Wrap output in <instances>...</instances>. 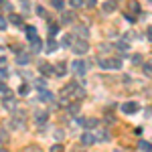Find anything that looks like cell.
I'll list each match as a JSON object with an SVG mask.
<instances>
[{"label": "cell", "instance_id": "6da1fadb", "mask_svg": "<svg viewBox=\"0 0 152 152\" xmlns=\"http://www.w3.org/2000/svg\"><path fill=\"white\" fill-rule=\"evenodd\" d=\"M71 49H73V53H75V55H85V53H87V49H89V43H87L85 39H79V41H75V43L71 45Z\"/></svg>", "mask_w": 152, "mask_h": 152}, {"label": "cell", "instance_id": "7a4b0ae2", "mask_svg": "<svg viewBox=\"0 0 152 152\" xmlns=\"http://www.w3.org/2000/svg\"><path fill=\"white\" fill-rule=\"evenodd\" d=\"M99 65L104 69H120L122 67V59H99Z\"/></svg>", "mask_w": 152, "mask_h": 152}, {"label": "cell", "instance_id": "3957f363", "mask_svg": "<svg viewBox=\"0 0 152 152\" xmlns=\"http://www.w3.org/2000/svg\"><path fill=\"white\" fill-rule=\"evenodd\" d=\"M71 67H73V71H75L77 75H85V73H87V63L81 61V59L73 61V63H71Z\"/></svg>", "mask_w": 152, "mask_h": 152}, {"label": "cell", "instance_id": "277c9868", "mask_svg": "<svg viewBox=\"0 0 152 152\" xmlns=\"http://www.w3.org/2000/svg\"><path fill=\"white\" fill-rule=\"evenodd\" d=\"M77 124H81L83 128H91L94 130L95 126H97V120H95V118H77Z\"/></svg>", "mask_w": 152, "mask_h": 152}, {"label": "cell", "instance_id": "5b68a950", "mask_svg": "<svg viewBox=\"0 0 152 152\" xmlns=\"http://www.w3.org/2000/svg\"><path fill=\"white\" fill-rule=\"evenodd\" d=\"M138 107H140V105L136 104V102H126V104H122V112H124V114H136Z\"/></svg>", "mask_w": 152, "mask_h": 152}, {"label": "cell", "instance_id": "8992f818", "mask_svg": "<svg viewBox=\"0 0 152 152\" xmlns=\"http://www.w3.org/2000/svg\"><path fill=\"white\" fill-rule=\"evenodd\" d=\"M81 142L85 146H91V144L97 142V138H95V134H91V132H85V134H81Z\"/></svg>", "mask_w": 152, "mask_h": 152}, {"label": "cell", "instance_id": "52a82bcc", "mask_svg": "<svg viewBox=\"0 0 152 152\" xmlns=\"http://www.w3.org/2000/svg\"><path fill=\"white\" fill-rule=\"evenodd\" d=\"M37 39H39V37H37V28L35 26H26V41L33 43V41H37Z\"/></svg>", "mask_w": 152, "mask_h": 152}, {"label": "cell", "instance_id": "ba28073f", "mask_svg": "<svg viewBox=\"0 0 152 152\" xmlns=\"http://www.w3.org/2000/svg\"><path fill=\"white\" fill-rule=\"evenodd\" d=\"M73 18H75L73 12H63V14H61V23H63V24H71V23H73Z\"/></svg>", "mask_w": 152, "mask_h": 152}, {"label": "cell", "instance_id": "9c48e42d", "mask_svg": "<svg viewBox=\"0 0 152 152\" xmlns=\"http://www.w3.org/2000/svg\"><path fill=\"white\" fill-rule=\"evenodd\" d=\"M28 61H31V55H28V53H20V55L16 57V63H18V65H28Z\"/></svg>", "mask_w": 152, "mask_h": 152}, {"label": "cell", "instance_id": "30bf717a", "mask_svg": "<svg viewBox=\"0 0 152 152\" xmlns=\"http://www.w3.org/2000/svg\"><path fill=\"white\" fill-rule=\"evenodd\" d=\"M53 69H55V73H57L59 77H61V75H65V73H67V65H65V63H63V61H61V63H57V65H55V67H53Z\"/></svg>", "mask_w": 152, "mask_h": 152}, {"label": "cell", "instance_id": "8fae6325", "mask_svg": "<svg viewBox=\"0 0 152 152\" xmlns=\"http://www.w3.org/2000/svg\"><path fill=\"white\" fill-rule=\"evenodd\" d=\"M39 71H41L43 75H49V73H53V65H49V63H41V65H39Z\"/></svg>", "mask_w": 152, "mask_h": 152}, {"label": "cell", "instance_id": "7c38bea8", "mask_svg": "<svg viewBox=\"0 0 152 152\" xmlns=\"http://www.w3.org/2000/svg\"><path fill=\"white\" fill-rule=\"evenodd\" d=\"M75 33L81 37V39H87V35H89V31H87V26H75Z\"/></svg>", "mask_w": 152, "mask_h": 152}, {"label": "cell", "instance_id": "4fadbf2b", "mask_svg": "<svg viewBox=\"0 0 152 152\" xmlns=\"http://www.w3.org/2000/svg\"><path fill=\"white\" fill-rule=\"evenodd\" d=\"M61 45H63V47H71V45H73V35H63Z\"/></svg>", "mask_w": 152, "mask_h": 152}, {"label": "cell", "instance_id": "5bb4252c", "mask_svg": "<svg viewBox=\"0 0 152 152\" xmlns=\"http://www.w3.org/2000/svg\"><path fill=\"white\" fill-rule=\"evenodd\" d=\"M57 47H59V43L55 41V39H49V41H47V51H49V53L57 51Z\"/></svg>", "mask_w": 152, "mask_h": 152}, {"label": "cell", "instance_id": "9a60e30c", "mask_svg": "<svg viewBox=\"0 0 152 152\" xmlns=\"http://www.w3.org/2000/svg\"><path fill=\"white\" fill-rule=\"evenodd\" d=\"M4 107H6V110H14V107H16V102H14L12 97H4Z\"/></svg>", "mask_w": 152, "mask_h": 152}, {"label": "cell", "instance_id": "2e32d148", "mask_svg": "<svg viewBox=\"0 0 152 152\" xmlns=\"http://www.w3.org/2000/svg\"><path fill=\"white\" fill-rule=\"evenodd\" d=\"M51 6H53L55 10H63V8H65V2H63V0H51Z\"/></svg>", "mask_w": 152, "mask_h": 152}, {"label": "cell", "instance_id": "e0dca14e", "mask_svg": "<svg viewBox=\"0 0 152 152\" xmlns=\"http://www.w3.org/2000/svg\"><path fill=\"white\" fill-rule=\"evenodd\" d=\"M12 24H16V26H20L23 24V16H18V14H10V18H8Z\"/></svg>", "mask_w": 152, "mask_h": 152}, {"label": "cell", "instance_id": "ac0fdd59", "mask_svg": "<svg viewBox=\"0 0 152 152\" xmlns=\"http://www.w3.org/2000/svg\"><path fill=\"white\" fill-rule=\"evenodd\" d=\"M140 150H144V152H152V146H150V142H146V140H140Z\"/></svg>", "mask_w": 152, "mask_h": 152}, {"label": "cell", "instance_id": "d6986e66", "mask_svg": "<svg viewBox=\"0 0 152 152\" xmlns=\"http://www.w3.org/2000/svg\"><path fill=\"white\" fill-rule=\"evenodd\" d=\"M104 10L105 12H114L116 10V2H112V0H110V2H104Z\"/></svg>", "mask_w": 152, "mask_h": 152}, {"label": "cell", "instance_id": "ffe728a7", "mask_svg": "<svg viewBox=\"0 0 152 152\" xmlns=\"http://www.w3.org/2000/svg\"><path fill=\"white\" fill-rule=\"evenodd\" d=\"M41 99H45V102H53V94L47 91V89H43V91H41Z\"/></svg>", "mask_w": 152, "mask_h": 152}, {"label": "cell", "instance_id": "44dd1931", "mask_svg": "<svg viewBox=\"0 0 152 152\" xmlns=\"http://www.w3.org/2000/svg\"><path fill=\"white\" fill-rule=\"evenodd\" d=\"M47 122V112H37V124H45Z\"/></svg>", "mask_w": 152, "mask_h": 152}, {"label": "cell", "instance_id": "7402d4cb", "mask_svg": "<svg viewBox=\"0 0 152 152\" xmlns=\"http://www.w3.org/2000/svg\"><path fill=\"white\" fill-rule=\"evenodd\" d=\"M35 85H37V89H39V91L47 89V81H45V79H37V81H35Z\"/></svg>", "mask_w": 152, "mask_h": 152}, {"label": "cell", "instance_id": "603a6c76", "mask_svg": "<svg viewBox=\"0 0 152 152\" xmlns=\"http://www.w3.org/2000/svg\"><path fill=\"white\" fill-rule=\"evenodd\" d=\"M28 91H31V85H26V83H23L20 89H18V94H20V95H28Z\"/></svg>", "mask_w": 152, "mask_h": 152}, {"label": "cell", "instance_id": "cb8c5ba5", "mask_svg": "<svg viewBox=\"0 0 152 152\" xmlns=\"http://www.w3.org/2000/svg\"><path fill=\"white\" fill-rule=\"evenodd\" d=\"M31 45H33V51H35V53H39V51H41V49H43V43H41V41H39V39H37V41H33V43H31Z\"/></svg>", "mask_w": 152, "mask_h": 152}, {"label": "cell", "instance_id": "d4e9b609", "mask_svg": "<svg viewBox=\"0 0 152 152\" xmlns=\"http://www.w3.org/2000/svg\"><path fill=\"white\" fill-rule=\"evenodd\" d=\"M57 33H59V24H49V35L55 37Z\"/></svg>", "mask_w": 152, "mask_h": 152}, {"label": "cell", "instance_id": "484cf974", "mask_svg": "<svg viewBox=\"0 0 152 152\" xmlns=\"http://www.w3.org/2000/svg\"><path fill=\"white\" fill-rule=\"evenodd\" d=\"M130 10L132 12H140V4H138L136 0H132V2H130Z\"/></svg>", "mask_w": 152, "mask_h": 152}, {"label": "cell", "instance_id": "4316f807", "mask_svg": "<svg viewBox=\"0 0 152 152\" xmlns=\"http://www.w3.org/2000/svg\"><path fill=\"white\" fill-rule=\"evenodd\" d=\"M69 2H71L73 8H81V6H83V0H69Z\"/></svg>", "mask_w": 152, "mask_h": 152}, {"label": "cell", "instance_id": "83f0119b", "mask_svg": "<svg viewBox=\"0 0 152 152\" xmlns=\"http://www.w3.org/2000/svg\"><path fill=\"white\" fill-rule=\"evenodd\" d=\"M118 49H120V51H128L130 45H128V43H124V41H120V43H118Z\"/></svg>", "mask_w": 152, "mask_h": 152}, {"label": "cell", "instance_id": "f1b7e54d", "mask_svg": "<svg viewBox=\"0 0 152 152\" xmlns=\"http://www.w3.org/2000/svg\"><path fill=\"white\" fill-rule=\"evenodd\" d=\"M144 73H146V75H152V63H146V65H144Z\"/></svg>", "mask_w": 152, "mask_h": 152}, {"label": "cell", "instance_id": "f546056e", "mask_svg": "<svg viewBox=\"0 0 152 152\" xmlns=\"http://www.w3.org/2000/svg\"><path fill=\"white\" fill-rule=\"evenodd\" d=\"M69 112H71V114H77V112H79V104H73V105H69Z\"/></svg>", "mask_w": 152, "mask_h": 152}, {"label": "cell", "instance_id": "4dcf8cb0", "mask_svg": "<svg viewBox=\"0 0 152 152\" xmlns=\"http://www.w3.org/2000/svg\"><path fill=\"white\" fill-rule=\"evenodd\" d=\"M37 14H39V16H47V10H45L43 6H39V8H37Z\"/></svg>", "mask_w": 152, "mask_h": 152}, {"label": "cell", "instance_id": "1f68e13d", "mask_svg": "<svg viewBox=\"0 0 152 152\" xmlns=\"http://www.w3.org/2000/svg\"><path fill=\"white\" fill-rule=\"evenodd\" d=\"M51 152H63V146H61V144H55V146L51 148Z\"/></svg>", "mask_w": 152, "mask_h": 152}, {"label": "cell", "instance_id": "d6a6232c", "mask_svg": "<svg viewBox=\"0 0 152 152\" xmlns=\"http://www.w3.org/2000/svg\"><path fill=\"white\" fill-rule=\"evenodd\" d=\"M4 28H6V18L0 16V31H4Z\"/></svg>", "mask_w": 152, "mask_h": 152}, {"label": "cell", "instance_id": "836d02e7", "mask_svg": "<svg viewBox=\"0 0 152 152\" xmlns=\"http://www.w3.org/2000/svg\"><path fill=\"white\" fill-rule=\"evenodd\" d=\"M99 140H110V132H102V138Z\"/></svg>", "mask_w": 152, "mask_h": 152}, {"label": "cell", "instance_id": "e575fe53", "mask_svg": "<svg viewBox=\"0 0 152 152\" xmlns=\"http://www.w3.org/2000/svg\"><path fill=\"white\" fill-rule=\"evenodd\" d=\"M6 91H8V87H6L4 83H0V94H6Z\"/></svg>", "mask_w": 152, "mask_h": 152}, {"label": "cell", "instance_id": "d590c367", "mask_svg": "<svg viewBox=\"0 0 152 152\" xmlns=\"http://www.w3.org/2000/svg\"><path fill=\"white\" fill-rule=\"evenodd\" d=\"M146 35H148V41H152V26L146 28Z\"/></svg>", "mask_w": 152, "mask_h": 152}, {"label": "cell", "instance_id": "8d00e7d4", "mask_svg": "<svg viewBox=\"0 0 152 152\" xmlns=\"http://www.w3.org/2000/svg\"><path fill=\"white\" fill-rule=\"evenodd\" d=\"M4 10H8L12 14V4H6V2H4Z\"/></svg>", "mask_w": 152, "mask_h": 152}, {"label": "cell", "instance_id": "74e56055", "mask_svg": "<svg viewBox=\"0 0 152 152\" xmlns=\"http://www.w3.org/2000/svg\"><path fill=\"white\" fill-rule=\"evenodd\" d=\"M132 61H134V63L138 65V63H142V57H138V55H136V57H132Z\"/></svg>", "mask_w": 152, "mask_h": 152}, {"label": "cell", "instance_id": "f35d334b", "mask_svg": "<svg viewBox=\"0 0 152 152\" xmlns=\"http://www.w3.org/2000/svg\"><path fill=\"white\" fill-rule=\"evenodd\" d=\"M126 18H128L130 23H134V20H136V16H132V14H128V12H126Z\"/></svg>", "mask_w": 152, "mask_h": 152}, {"label": "cell", "instance_id": "ab89813d", "mask_svg": "<svg viewBox=\"0 0 152 152\" xmlns=\"http://www.w3.org/2000/svg\"><path fill=\"white\" fill-rule=\"evenodd\" d=\"M23 8L28 12V10H31V4H28V2H23Z\"/></svg>", "mask_w": 152, "mask_h": 152}, {"label": "cell", "instance_id": "60d3db41", "mask_svg": "<svg viewBox=\"0 0 152 152\" xmlns=\"http://www.w3.org/2000/svg\"><path fill=\"white\" fill-rule=\"evenodd\" d=\"M95 2L97 0H87V6H95Z\"/></svg>", "mask_w": 152, "mask_h": 152}, {"label": "cell", "instance_id": "b9f144b4", "mask_svg": "<svg viewBox=\"0 0 152 152\" xmlns=\"http://www.w3.org/2000/svg\"><path fill=\"white\" fill-rule=\"evenodd\" d=\"M26 152H39V148H35V146H31V148H28Z\"/></svg>", "mask_w": 152, "mask_h": 152}, {"label": "cell", "instance_id": "7bdbcfd3", "mask_svg": "<svg viewBox=\"0 0 152 152\" xmlns=\"http://www.w3.org/2000/svg\"><path fill=\"white\" fill-rule=\"evenodd\" d=\"M0 152H8V150H4V148H0Z\"/></svg>", "mask_w": 152, "mask_h": 152}, {"label": "cell", "instance_id": "ee69618b", "mask_svg": "<svg viewBox=\"0 0 152 152\" xmlns=\"http://www.w3.org/2000/svg\"><path fill=\"white\" fill-rule=\"evenodd\" d=\"M0 4H4V0H0Z\"/></svg>", "mask_w": 152, "mask_h": 152}]
</instances>
